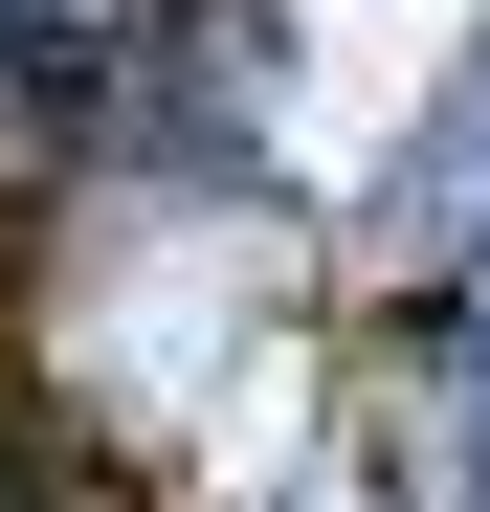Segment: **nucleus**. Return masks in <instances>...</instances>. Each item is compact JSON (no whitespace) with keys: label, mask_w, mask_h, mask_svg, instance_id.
I'll return each mask as SVG.
<instances>
[{"label":"nucleus","mask_w":490,"mask_h":512,"mask_svg":"<svg viewBox=\"0 0 490 512\" xmlns=\"http://www.w3.org/2000/svg\"><path fill=\"white\" fill-rule=\"evenodd\" d=\"M67 179V90H45V67H23V23H0V223H23Z\"/></svg>","instance_id":"obj_2"},{"label":"nucleus","mask_w":490,"mask_h":512,"mask_svg":"<svg viewBox=\"0 0 490 512\" xmlns=\"http://www.w3.org/2000/svg\"><path fill=\"white\" fill-rule=\"evenodd\" d=\"M0 23H23V67L90 112V67H134V45H156V0H0Z\"/></svg>","instance_id":"obj_1"},{"label":"nucleus","mask_w":490,"mask_h":512,"mask_svg":"<svg viewBox=\"0 0 490 512\" xmlns=\"http://www.w3.org/2000/svg\"><path fill=\"white\" fill-rule=\"evenodd\" d=\"M468 357H490V290H468ZM468 423H490V379H468Z\"/></svg>","instance_id":"obj_3"},{"label":"nucleus","mask_w":490,"mask_h":512,"mask_svg":"<svg viewBox=\"0 0 490 512\" xmlns=\"http://www.w3.org/2000/svg\"><path fill=\"white\" fill-rule=\"evenodd\" d=\"M0 512H23V490H0Z\"/></svg>","instance_id":"obj_4"}]
</instances>
